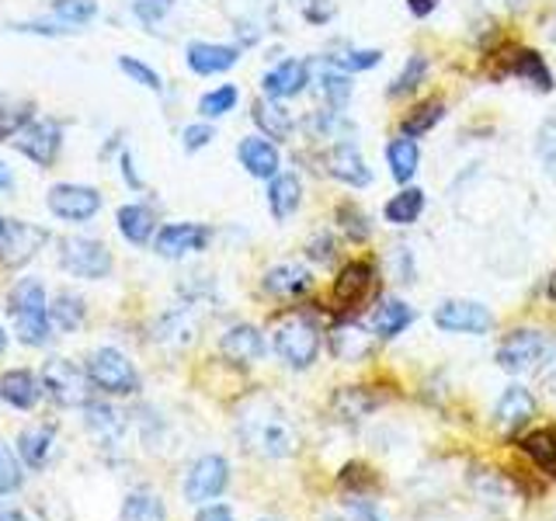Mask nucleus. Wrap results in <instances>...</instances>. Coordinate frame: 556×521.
Masks as SVG:
<instances>
[{
  "instance_id": "nucleus-36",
  "label": "nucleus",
  "mask_w": 556,
  "mask_h": 521,
  "mask_svg": "<svg viewBox=\"0 0 556 521\" xmlns=\"http://www.w3.org/2000/svg\"><path fill=\"white\" fill-rule=\"evenodd\" d=\"M521 448H526V456L535 459L539 466H556V428H539L532 434L521 439Z\"/></svg>"
},
{
  "instance_id": "nucleus-17",
  "label": "nucleus",
  "mask_w": 556,
  "mask_h": 521,
  "mask_svg": "<svg viewBox=\"0 0 556 521\" xmlns=\"http://www.w3.org/2000/svg\"><path fill=\"white\" fill-rule=\"evenodd\" d=\"M219 352L230 358L233 365H254V361H261V355H265V338H261V330L257 327H251V323H237V327H230L223 334V341H219Z\"/></svg>"
},
{
  "instance_id": "nucleus-7",
  "label": "nucleus",
  "mask_w": 556,
  "mask_h": 521,
  "mask_svg": "<svg viewBox=\"0 0 556 521\" xmlns=\"http://www.w3.org/2000/svg\"><path fill=\"white\" fill-rule=\"evenodd\" d=\"M46 205H49V213L63 219V223H87V219H94L98 216V208H101V195H98V188L91 185H52L49 188V195H46Z\"/></svg>"
},
{
  "instance_id": "nucleus-44",
  "label": "nucleus",
  "mask_w": 556,
  "mask_h": 521,
  "mask_svg": "<svg viewBox=\"0 0 556 521\" xmlns=\"http://www.w3.org/2000/svg\"><path fill=\"white\" fill-rule=\"evenodd\" d=\"M174 0H126V8L139 17L143 25H156L170 11Z\"/></svg>"
},
{
  "instance_id": "nucleus-1",
  "label": "nucleus",
  "mask_w": 556,
  "mask_h": 521,
  "mask_svg": "<svg viewBox=\"0 0 556 521\" xmlns=\"http://www.w3.org/2000/svg\"><path fill=\"white\" fill-rule=\"evenodd\" d=\"M237 434L243 448L265 459H289L300 448V431L289 421V414L268 396H251L237 410Z\"/></svg>"
},
{
  "instance_id": "nucleus-23",
  "label": "nucleus",
  "mask_w": 556,
  "mask_h": 521,
  "mask_svg": "<svg viewBox=\"0 0 556 521\" xmlns=\"http://www.w3.org/2000/svg\"><path fill=\"white\" fill-rule=\"evenodd\" d=\"M237 156H240V164H243V170L251 174V178H275L278 174V167H282V161H278V150L268 143V139H257V136H248L240 143V150H237Z\"/></svg>"
},
{
  "instance_id": "nucleus-53",
  "label": "nucleus",
  "mask_w": 556,
  "mask_h": 521,
  "mask_svg": "<svg viewBox=\"0 0 556 521\" xmlns=\"http://www.w3.org/2000/svg\"><path fill=\"white\" fill-rule=\"evenodd\" d=\"M122 174H126V181L132 185V188H139V185H143V181H139V174H136V167H132V156L129 153H122Z\"/></svg>"
},
{
  "instance_id": "nucleus-39",
  "label": "nucleus",
  "mask_w": 556,
  "mask_h": 521,
  "mask_svg": "<svg viewBox=\"0 0 556 521\" xmlns=\"http://www.w3.org/2000/svg\"><path fill=\"white\" fill-rule=\"evenodd\" d=\"M25 473H22V462H17L14 452L0 442V497H8L14 491H22Z\"/></svg>"
},
{
  "instance_id": "nucleus-14",
  "label": "nucleus",
  "mask_w": 556,
  "mask_h": 521,
  "mask_svg": "<svg viewBox=\"0 0 556 521\" xmlns=\"http://www.w3.org/2000/svg\"><path fill=\"white\" fill-rule=\"evenodd\" d=\"M376 289V271L369 260H348L334 282V300L341 309H355L372 295Z\"/></svg>"
},
{
  "instance_id": "nucleus-18",
  "label": "nucleus",
  "mask_w": 556,
  "mask_h": 521,
  "mask_svg": "<svg viewBox=\"0 0 556 521\" xmlns=\"http://www.w3.org/2000/svg\"><path fill=\"white\" fill-rule=\"evenodd\" d=\"M309 84V66L303 60H286L271 66L261 87H265V98H275V101H286V98H295L303 94V87Z\"/></svg>"
},
{
  "instance_id": "nucleus-16",
  "label": "nucleus",
  "mask_w": 556,
  "mask_h": 521,
  "mask_svg": "<svg viewBox=\"0 0 556 521\" xmlns=\"http://www.w3.org/2000/svg\"><path fill=\"white\" fill-rule=\"evenodd\" d=\"M42 379L28 372V369H8L4 376H0V399H4L8 407L14 410H35L39 407V399H42Z\"/></svg>"
},
{
  "instance_id": "nucleus-15",
  "label": "nucleus",
  "mask_w": 556,
  "mask_h": 521,
  "mask_svg": "<svg viewBox=\"0 0 556 521\" xmlns=\"http://www.w3.org/2000/svg\"><path fill=\"white\" fill-rule=\"evenodd\" d=\"M535 417V396L526 386H508L501 393L497 407H494V424L501 434H515L521 431Z\"/></svg>"
},
{
  "instance_id": "nucleus-13",
  "label": "nucleus",
  "mask_w": 556,
  "mask_h": 521,
  "mask_svg": "<svg viewBox=\"0 0 556 521\" xmlns=\"http://www.w3.org/2000/svg\"><path fill=\"white\" fill-rule=\"evenodd\" d=\"M543 352H546V338L539 330H515L497 347V365L504 372H526L543 358Z\"/></svg>"
},
{
  "instance_id": "nucleus-6",
  "label": "nucleus",
  "mask_w": 556,
  "mask_h": 521,
  "mask_svg": "<svg viewBox=\"0 0 556 521\" xmlns=\"http://www.w3.org/2000/svg\"><path fill=\"white\" fill-rule=\"evenodd\" d=\"M60 251V268L70 271L74 278H91V282H98V278H109L112 275V251L104 247L101 240H91V237H63L56 243Z\"/></svg>"
},
{
  "instance_id": "nucleus-46",
  "label": "nucleus",
  "mask_w": 556,
  "mask_h": 521,
  "mask_svg": "<svg viewBox=\"0 0 556 521\" xmlns=\"http://www.w3.org/2000/svg\"><path fill=\"white\" fill-rule=\"evenodd\" d=\"M28 122H31V112H25V109H4V104H0V139L17 136L28 126Z\"/></svg>"
},
{
  "instance_id": "nucleus-42",
  "label": "nucleus",
  "mask_w": 556,
  "mask_h": 521,
  "mask_svg": "<svg viewBox=\"0 0 556 521\" xmlns=\"http://www.w3.org/2000/svg\"><path fill=\"white\" fill-rule=\"evenodd\" d=\"M338 223H341V230L352 240H365V237H369V230H372L369 216H365L358 205H341L338 208Z\"/></svg>"
},
{
  "instance_id": "nucleus-11",
  "label": "nucleus",
  "mask_w": 556,
  "mask_h": 521,
  "mask_svg": "<svg viewBox=\"0 0 556 521\" xmlns=\"http://www.w3.org/2000/svg\"><path fill=\"white\" fill-rule=\"evenodd\" d=\"M46 240H49V233L42 230V226L22 223V219H8L4 240H0V260H4L8 268L25 265V260H31L35 254L42 251Z\"/></svg>"
},
{
  "instance_id": "nucleus-8",
  "label": "nucleus",
  "mask_w": 556,
  "mask_h": 521,
  "mask_svg": "<svg viewBox=\"0 0 556 521\" xmlns=\"http://www.w3.org/2000/svg\"><path fill=\"white\" fill-rule=\"evenodd\" d=\"M226 483H230V462L223 456H202L185 473V500L191 504L213 500L226 491Z\"/></svg>"
},
{
  "instance_id": "nucleus-10",
  "label": "nucleus",
  "mask_w": 556,
  "mask_h": 521,
  "mask_svg": "<svg viewBox=\"0 0 556 521\" xmlns=\"http://www.w3.org/2000/svg\"><path fill=\"white\" fill-rule=\"evenodd\" d=\"M434 323L442 330H452V334H486L494 327L491 309L469 300H448L434 309Z\"/></svg>"
},
{
  "instance_id": "nucleus-12",
  "label": "nucleus",
  "mask_w": 556,
  "mask_h": 521,
  "mask_svg": "<svg viewBox=\"0 0 556 521\" xmlns=\"http://www.w3.org/2000/svg\"><path fill=\"white\" fill-rule=\"evenodd\" d=\"M208 243V230L199 223H167L164 230H156L153 237V251L167 257V260H178L185 254H195L205 251Z\"/></svg>"
},
{
  "instance_id": "nucleus-4",
  "label": "nucleus",
  "mask_w": 556,
  "mask_h": 521,
  "mask_svg": "<svg viewBox=\"0 0 556 521\" xmlns=\"http://www.w3.org/2000/svg\"><path fill=\"white\" fill-rule=\"evenodd\" d=\"M42 390L46 396L52 399L56 407H87L91 404V376H87V369H80L77 361L70 358H49L46 369H42Z\"/></svg>"
},
{
  "instance_id": "nucleus-34",
  "label": "nucleus",
  "mask_w": 556,
  "mask_h": 521,
  "mask_svg": "<svg viewBox=\"0 0 556 521\" xmlns=\"http://www.w3.org/2000/svg\"><path fill=\"white\" fill-rule=\"evenodd\" d=\"M49 14L56 17V22L70 25V28H80L98 14V0H52Z\"/></svg>"
},
{
  "instance_id": "nucleus-2",
  "label": "nucleus",
  "mask_w": 556,
  "mask_h": 521,
  "mask_svg": "<svg viewBox=\"0 0 556 521\" xmlns=\"http://www.w3.org/2000/svg\"><path fill=\"white\" fill-rule=\"evenodd\" d=\"M8 313L14 320V334L28 347H42L52 334L49 300L39 278H17L8 292Z\"/></svg>"
},
{
  "instance_id": "nucleus-28",
  "label": "nucleus",
  "mask_w": 556,
  "mask_h": 521,
  "mask_svg": "<svg viewBox=\"0 0 556 521\" xmlns=\"http://www.w3.org/2000/svg\"><path fill=\"white\" fill-rule=\"evenodd\" d=\"M387 161L396 181H410L417 174V164H421V150H417L414 136H393L387 147Z\"/></svg>"
},
{
  "instance_id": "nucleus-21",
  "label": "nucleus",
  "mask_w": 556,
  "mask_h": 521,
  "mask_svg": "<svg viewBox=\"0 0 556 521\" xmlns=\"http://www.w3.org/2000/svg\"><path fill=\"white\" fill-rule=\"evenodd\" d=\"M330 174L341 178L344 185H355V188L372 181V170H369V164H365L362 150L352 143V139H341V143L330 150Z\"/></svg>"
},
{
  "instance_id": "nucleus-40",
  "label": "nucleus",
  "mask_w": 556,
  "mask_h": 521,
  "mask_svg": "<svg viewBox=\"0 0 556 521\" xmlns=\"http://www.w3.org/2000/svg\"><path fill=\"white\" fill-rule=\"evenodd\" d=\"M535 156L543 161L549 178H556V118H546L535 132Z\"/></svg>"
},
{
  "instance_id": "nucleus-5",
  "label": "nucleus",
  "mask_w": 556,
  "mask_h": 521,
  "mask_svg": "<svg viewBox=\"0 0 556 521\" xmlns=\"http://www.w3.org/2000/svg\"><path fill=\"white\" fill-rule=\"evenodd\" d=\"M87 376H91L98 393L109 396H132L139 390V372L136 365L118 352V347H98L87 358Z\"/></svg>"
},
{
  "instance_id": "nucleus-56",
  "label": "nucleus",
  "mask_w": 556,
  "mask_h": 521,
  "mask_svg": "<svg viewBox=\"0 0 556 521\" xmlns=\"http://www.w3.org/2000/svg\"><path fill=\"white\" fill-rule=\"evenodd\" d=\"M4 352H8V330L0 327V355H4Z\"/></svg>"
},
{
  "instance_id": "nucleus-19",
  "label": "nucleus",
  "mask_w": 556,
  "mask_h": 521,
  "mask_svg": "<svg viewBox=\"0 0 556 521\" xmlns=\"http://www.w3.org/2000/svg\"><path fill=\"white\" fill-rule=\"evenodd\" d=\"M185 60L191 74L213 77V74H223V69H230L240 60V52L233 46H219V42H191Z\"/></svg>"
},
{
  "instance_id": "nucleus-41",
  "label": "nucleus",
  "mask_w": 556,
  "mask_h": 521,
  "mask_svg": "<svg viewBox=\"0 0 556 521\" xmlns=\"http://www.w3.org/2000/svg\"><path fill=\"white\" fill-rule=\"evenodd\" d=\"M425 74H428V60L421 56V52H414V56L407 60V66H404V74H400V77L393 80L390 94L396 98V94H410V91H417V84H425Z\"/></svg>"
},
{
  "instance_id": "nucleus-33",
  "label": "nucleus",
  "mask_w": 556,
  "mask_h": 521,
  "mask_svg": "<svg viewBox=\"0 0 556 521\" xmlns=\"http://www.w3.org/2000/svg\"><path fill=\"white\" fill-rule=\"evenodd\" d=\"M421 213H425V191H417V188L400 191L396 199L387 202V219L393 226H410V223H417Z\"/></svg>"
},
{
  "instance_id": "nucleus-45",
  "label": "nucleus",
  "mask_w": 556,
  "mask_h": 521,
  "mask_svg": "<svg viewBox=\"0 0 556 521\" xmlns=\"http://www.w3.org/2000/svg\"><path fill=\"white\" fill-rule=\"evenodd\" d=\"M118 66H122V74L132 77L136 84L150 87V91H161V77H156V69H150L147 63H139V60H132V56H122Z\"/></svg>"
},
{
  "instance_id": "nucleus-31",
  "label": "nucleus",
  "mask_w": 556,
  "mask_h": 521,
  "mask_svg": "<svg viewBox=\"0 0 556 521\" xmlns=\"http://www.w3.org/2000/svg\"><path fill=\"white\" fill-rule=\"evenodd\" d=\"M118 521H167V508L153 491H132L122 500Z\"/></svg>"
},
{
  "instance_id": "nucleus-55",
  "label": "nucleus",
  "mask_w": 556,
  "mask_h": 521,
  "mask_svg": "<svg viewBox=\"0 0 556 521\" xmlns=\"http://www.w3.org/2000/svg\"><path fill=\"white\" fill-rule=\"evenodd\" d=\"M546 292H549V300L556 303V271H553V278H549V285H546Z\"/></svg>"
},
{
  "instance_id": "nucleus-48",
  "label": "nucleus",
  "mask_w": 556,
  "mask_h": 521,
  "mask_svg": "<svg viewBox=\"0 0 556 521\" xmlns=\"http://www.w3.org/2000/svg\"><path fill=\"white\" fill-rule=\"evenodd\" d=\"M295 4L303 8L306 22H313V25H324V22H330V14H334V4H330V0H295Z\"/></svg>"
},
{
  "instance_id": "nucleus-54",
  "label": "nucleus",
  "mask_w": 556,
  "mask_h": 521,
  "mask_svg": "<svg viewBox=\"0 0 556 521\" xmlns=\"http://www.w3.org/2000/svg\"><path fill=\"white\" fill-rule=\"evenodd\" d=\"M11 181H14V178H11V167H8L4 161H0V188H11Z\"/></svg>"
},
{
  "instance_id": "nucleus-37",
  "label": "nucleus",
  "mask_w": 556,
  "mask_h": 521,
  "mask_svg": "<svg viewBox=\"0 0 556 521\" xmlns=\"http://www.w3.org/2000/svg\"><path fill=\"white\" fill-rule=\"evenodd\" d=\"M445 104L439 101V98H431V101H425V104H417V109L404 118V136H421V132H428L434 122H439L445 112Z\"/></svg>"
},
{
  "instance_id": "nucleus-9",
  "label": "nucleus",
  "mask_w": 556,
  "mask_h": 521,
  "mask_svg": "<svg viewBox=\"0 0 556 521\" xmlns=\"http://www.w3.org/2000/svg\"><path fill=\"white\" fill-rule=\"evenodd\" d=\"M14 147L22 156H28L31 164L49 167L60 153V126L49 118H31L28 126L14 136Z\"/></svg>"
},
{
  "instance_id": "nucleus-27",
  "label": "nucleus",
  "mask_w": 556,
  "mask_h": 521,
  "mask_svg": "<svg viewBox=\"0 0 556 521\" xmlns=\"http://www.w3.org/2000/svg\"><path fill=\"white\" fill-rule=\"evenodd\" d=\"M410 320H414V309L404 300H387L372 313V330H376V338L390 341L396 334H404V330L410 327Z\"/></svg>"
},
{
  "instance_id": "nucleus-3",
  "label": "nucleus",
  "mask_w": 556,
  "mask_h": 521,
  "mask_svg": "<svg viewBox=\"0 0 556 521\" xmlns=\"http://www.w3.org/2000/svg\"><path fill=\"white\" fill-rule=\"evenodd\" d=\"M275 352L289 369H309L320 355V327L306 313H289L275 323Z\"/></svg>"
},
{
  "instance_id": "nucleus-58",
  "label": "nucleus",
  "mask_w": 556,
  "mask_h": 521,
  "mask_svg": "<svg viewBox=\"0 0 556 521\" xmlns=\"http://www.w3.org/2000/svg\"><path fill=\"white\" fill-rule=\"evenodd\" d=\"M4 230H8V219L0 216V240H4Z\"/></svg>"
},
{
  "instance_id": "nucleus-22",
  "label": "nucleus",
  "mask_w": 556,
  "mask_h": 521,
  "mask_svg": "<svg viewBox=\"0 0 556 521\" xmlns=\"http://www.w3.org/2000/svg\"><path fill=\"white\" fill-rule=\"evenodd\" d=\"M313 77H317V91L324 94V101L341 112L348 98H352V77H348V69H341L338 60H320L313 66Z\"/></svg>"
},
{
  "instance_id": "nucleus-50",
  "label": "nucleus",
  "mask_w": 556,
  "mask_h": 521,
  "mask_svg": "<svg viewBox=\"0 0 556 521\" xmlns=\"http://www.w3.org/2000/svg\"><path fill=\"white\" fill-rule=\"evenodd\" d=\"M195 521H233L230 508H223V504H213V508H202L195 514Z\"/></svg>"
},
{
  "instance_id": "nucleus-20",
  "label": "nucleus",
  "mask_w": 556,
  "mask_h": 521,
  "mask_svg": "<svg viewBox=\"0 0 556 521\" xmlns=\"http://www.w3.org/2000/svg\"><path fill=\"white\" fill-rule=\"evenodd\" d=\"M52 452H56V428L52 424H31L17 434V456L28 469H46Z\"/></svg>"
},
{
  "instance_id": "nucleus-32",
  "label": "nucleus",
  "mask_w": 556,
  "mask_h": 521,
  "mask_svg": "<svg viewBox=\"0 0 556 521\" xmlns=\"http://www.w3.org/2000/svg\"><path fill=\"white\" fill-rule=\"evenodd\" d=\"M508 74H511V77H521V80H529V84H535L539 91H549V87H553V74H549L546 60L539 56V52H529V49L515 52V60L508 63Z\"/></svg>"
},
{
  "instance_id": "nucleus-51",
  "label": "nucleus",
  "mask_w": 556,
  "mask_h": 521,
  "mask_svg": "<svg viewBox=\"0 0 556 521\" xmlns=\"http://www.w3.org/2000/svg\"><path fill=\"white\" fill-rule=\"evenodd\" d=\"M330 251H334V243H330V237H317V240H309V257H317V260H330Z\"/></svg>"
},
{
  "instance_id": "nucleus-57",
  "label": "nucleus",
  "mask_w": 556,
  "mask_h": 521,
  "mask_svg": "<svg viewBox=\"0 0 556 521\" xmlns=\"http://www.w3.org/2000/svg\"><path fill=\"white\" fill-rule=\"evenodd\" d=\"M491 4H497V8H518V0H491Z\"/></svg>"
},
{
  "instance_id": "nucleus-49",
  "label": "nucleus",
  "mask_w": 556,
  "mask_h": 521,
  "mask_svg": "<svg viewBox=\"0 0 556 521\" xmlns=\"http://www.w3.org/2000/svg\"><path fill=\"white\" fill-rule=\"evenodd\" d=\"M181 139H185V150H188V153H195V150L208 147V139H213V129L202 126V122H195V126H188V129L181 132Z\"/></svg>"
},
{
  "instance_id": "nucleus-52",
  "label": "nucleus",
  "mask_w": 556,
  "mask_h": 521,
  "mask_svg": "<svg viewBox=\"0 0 556 521\" xmlns=\"http://www.w3.org/2000/svg\"><path fill=\"white\" fill-rule=\"evenodd\" d=\"M407 8H410V14H417V17H428L434 8H439V0H407Z\"/></svg>"
},
{
  "instance_id": "nucleus-25",
  "label": "nucleus",
  "mask_w": 556,
  "mask_h": 521,
  "mask_svg": "<svg viewBox=\"0 0 556 521\" xmlns=\"http://www.w3.org/2000/svg\"><path fill=\"white\" fill-rule=\"evenodd\" d=\"M313 289V275L300 265H278L265 275V292L275 300H295Z\"/></svg>"
},
{
  "instance_id": "nucleus-38",
  "label": "nucleus",
  "mask_w": 556,
  "mask_h": 521,
  "mask_svg": "<svg viewBox=\"0 0 556 521\" xmlns=\"http://www.w3.org/2000/svg\"><path fill=\"white\" fill-rule=\"evenodd\" d=\"M237 98H240L237 87L233 84H223V87H216V91H208V94L199 98V112L205 118H223L226 112H233Z\"/></svg>"
},
{
  "instance_id": "nucleus-26",
  "label": "nucleus",
  "mask_w": 556,
  "mask_h": 521,
  "mask_svg": "<svg viewBox=\"0 0 556 521\" xmlns=\"http://www.w3.org/2000/svg\"><path fill=\"white\" fill-rule=\"evenodd\" d=\"M303 202V185L295 174H275L271 188H268V205L275 219H289Z\"/></svg>"
},
{
  "instance_id": "nucleus-29",
  "label": "nucleus",
  "mask_w": 556,
  "mask_h": 521,
  "mask_svg": "<svg viewBox=\"0 0 556 521\" xmlns=\"http://www.w3.org/2000/svg\"><path fill=\"white\" fill-rule=\"evenodd\" d=\"M254 126L265 132L268 139H289V132H292V118H289V112L278 104L275 98H261V101H254Z\"/></svg>"
},
{
  "instance_id": "nucleus-30",
  "label": "nucleus",
  "mask_w": 556,
  "mask_h": 521,
  "mask_svg": "<svg viewBox=\"0 0 556 521\" xmlns=\"http://www.w3.org/2000/svg\"><path fill=\"white\" fill-rule=\"evenodd\" d=\"M49 317H52V327H60L63 334H74L87 317V303L77 292H56V300L49 303Z\"/></svg>"
},
{
  "instance_id": "nucleus-24",
  "label": "nucleus",
  "mask_w": 556,
  "mask_h": 521,
  "mask_svg": "<svg viewBox=\"0 0 556 521\" xmlns=\"http://www.w3.org/2000/svg\"><path fill=\"white\" fill-rule=\"evenodd\" d=\"M115 223H118V233L129 243H136V247H143V243H150L156 237V216L150 205H139V202L122 205Z\"/></svg>"
},
{
  "instance_id": "nucleus-43",
  "label": "nucleus",
  "mask_w": 556,
  "mask_h": 521,
  "mask_svg": "<svg viewBox=\"0 0 556 521\" xmlns=\"http://www.w3.org/2000/svg\"><path fill=\"white\" fill-rule=\"evenodd\" d=\"M84 410H87V428H94V431H101V434H115V431L122 428L118 414H115L112 407H104V404H87Z\"/></svg>"
},
{
  "instance_id": "nucleus-35",
  "label": "nucleus",
  "mask_w": 556,
  "mask_h": 521,
  "mask_svg": "<svg viewBox=\"0 0 556 521\" xmlns=\"http://www.w3.org/2000/svg\"><path fill=\"white\" fill-rule=\"evenodd\" d=\"M330 347H334L338 358L358 361L365 352H369V334H362L358 327H338L334 334H330Z\"/></svg>"
},
{
  "instance_id": "nucleus-47",
  "label": "nucleus",
  "mask_w": 556,
  "mask_h": 521,
  "mask_svg": "<svg viewBox=\"0 0 556 521\" xmlns=\"http://www.w3.org/2000/svg\"><path fill=\"white\" fill-rule=\"evenodd\" d=\"M379 60H382V52L379 49H355V52H344V56H338V63H341V69H372V66H379Z\"/></svg>"
}]
</instances>
